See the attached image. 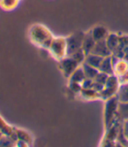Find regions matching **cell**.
Segmentation results:
<instances>
[{
	"mask_svg": "<svg viewBox=\"0 0 128 147\" xmlns=\"http://www.w3.org/2000/svg\"><path fill=\"white\" fill-rule=\"evenodd\" d=\"M99 71L107 74L108 76H113L114 74V70H113V61H112V57L108 56L105 57L101 64V67L99 68Z\"/></svg>",
	"mask_w": 128,
	"mask_h": 147,
	"instance_id": "obj_7",
	"label": "cell"
},
{
	"mask_svg": "<svg viewBox=\"0 0 128 147\" xmlns=\"http://www.w3.org/2000/svg\"><path fill=\"white\" fill-rule=\"evenodd\" d=\"M119 100L117 96H113L107 99L105 102V123L106 128H109L111 125L113 117L116 113H118V107H119Z\"/></svg>",
	"mask_w": 128,
	"mask_h": 147,
	"instance_id": "obj_2",
	"label": "cell"
},
{
	"mask_svg": "<svg viewBox=\"0 0 128 147\" xmlns=\"http://www.w3.org/2000/svg\"><path fill=\"white\" fill-rule=\"evenodd\" d=\"M122 132H123V135H124L125 138L128 141V119L124 120Z\"/></svg>",
	"mask_w": 128,
	"mask_h": 147,
	"instance_id": "obj_14",
	"label": "cell"
},
{
	"mask_svg": "<svg viewBox=\"0 0 128 147\" xmlns=\"http://www.w3.org/2000/svg\"><path fill=\"white\" fill-rule=\"evenodd\" d=\"M79 62L74 60L72 57L71 59H66L63 61L62 65H63V67H64V70L65 72H66L68 75H70V74L73 73V70H74V68L76 67L77 64Z\"/></svg>",
	"mask_w": 128,
	"mask_h": 147,
	"instance_id": "obj_11",
	"label": "cell"
},
{
	"mask_svg": "<svg viewBox=\"0 0 128 147\" xmlns=\"http://www.w3.org/2000/svg\"><path fill=\"white\" fill-rule=\"evenodd\" d=\"M85 79V76L84 70H83V68H79L73 73L71 81V82L80 83V82H83V81Z\"/></svg>",
	"mask_w": 128,
	"mask_h": 147,
	"instance_id": "obj_13",
	"label": "cell"
},
{
	"mask_svg": "<svg viewBox=\"0 0 128 147\" xmlns=\"http://www.w3.org/2000/svg\"><path fill=\"white\" fill-rule=\"evenodd\" d=\"M119 78H117L115 76H110L108 80L106 81L103 90L100 92L99 96H101L103 99H109L113 96L115 93H117L119 88Z\"/></svg>",
	"mask_w": 128,
	"mask_h": 147,
	"instance_id": "obj_1",
	"label": "cell"
},
{
	"mask_svg": "<svg viewBox=\"0 0 128 147\" xmlns=\"http://www.w3.org/2000/svg\"><path fill=\"white\" fill-rule=\"evenodd\" d=\"M83 70H84V73H85V78H88V79H91V80H94L95 77L98 76V74L99 73V70L90 66L89 64L87 63H84L83 65Z\"/></svg>",
	"mask_w": 128,
	"mask_h": 147,
	"instance_id": "obj_10",
	"label": "cell"
},
{
	"mask_svg": "<svg viewBox=\"0 0 128 147\" xmlns=\"http://www.w3.org/2000/svg\"><path fill=\"white\" fill-rule=\"evenodd\" d=\"M104 59H105L104 57L99 56V55L93 54V53H90V54L86 55L85 62L89 64L90 66L93 67H95V68L99 70Z\"/></svg>",
	"mask_w": 128,
	"mask_h": 147,
	"instance_id": "obj_6",
	"label": "cell"
},
{
	"mask_svg": "<svg viewBox=\"0 0 128 147\" xmlns=\"http://www.w3.org/2000/svg\"><path fill=\"white\" fill-rule=\"evenodd\" d=\"M91 53L97 54V55H99V56L105 58L108 56H111L112 51L110 50V48L107 46L106 40H102L99 41H96V44Z\"/></svg>",
	"mask_w": 128,
	"mask_h": 147,
	"instance_id": "obj_4",
	"label": "cell"
},
{
	"mask_svg": "<svg viewBox=\"0 0 128 147\" xmlns=\"http://www.w3.org/2000/svg\"><path fill=\"white\" fill-rule=\"evenodd\" d=\"M85 36L73 35L67 40V53L68 54H72L80 47H82L83 40Z\"/></svg>",
	"mask_w": 128,
	"mask_h": 147,
	"instance_id": "obj_3",
	"label": "cell"
},
{
	"mask_svg": "<svg viewBox=\"0 0 128 147\" xmlns=\"http://www.w3.org/2000/svg\"><path fill=\"white\" fill-rule=\"evenodd\" d=\"M91 35H93V39L96 41H99L102 40H106L107 38V30L102 26L95 27L93 31H91Z\"/></svg>",
	"mask_w": 128,
	"mask_h": 147,
	"instance_id": "obj_9",
	"label": "cell"
},
{
	"mask_svg": "<svg viewBox=\"0 0 128 147\" xmlns=\"http://www.w3.org/2000/svg\"><path fill=\"white\" fill-rule=\"evenodd\" d=\"M117 97L119 102H128V82L119 85Z\"/></svg>",
	"mask_w": 128,
	"mask_h": 147,
	"instance_id": "obj_8",
	"label": "cell"
},
{
	"mask_svg": "<svg viewBox=\"0 0 128 147\" xmlns=\"http://www.w3.org/2000/svg\"><path fill=\"white\" fill-rule=\"evenodd\" d=\"M118 115L123 120L128 119V102H119V103Z\"/></svg>",
	"mask_w": 128,
	"mask_h": 147,
	"instance_id": "obj_12",
	"label": "cell"
},
{
	"mask_svg": "<svg viewBox=\"0 0 128 147\" xmlns=\"http://www.w3.org/2000/svg\"><path fill=\"white\" fill-rule=\"evenodd\" d=\"M95 44H96V40L93 39L91 33L87 34L84 37V40H83V44H82V50L84 51L85 55H88L91 53Z\"/></svg>",
	"mask_w": 128,
	"mask_h": 147,
	"instance_id": "obj_5",
	"label": "cell"
}]
</instances>
